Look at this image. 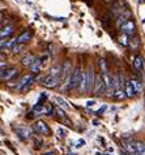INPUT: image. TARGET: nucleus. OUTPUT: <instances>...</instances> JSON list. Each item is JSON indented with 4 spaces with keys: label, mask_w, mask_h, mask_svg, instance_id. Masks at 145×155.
Masks as SVG:
<instances>
[{
    "label": "nucleus",
    "mask_w": 145,
    "mask_h": 155,
    "mask_svg": "<svg viewBox=\"0 0 145 155\" xmlns=\"http://www.w3.org/2000/svg\"><path fill=\"white\" fill-rule=\"evenodd\" d=\"M94 82H96L94 72H93V69H89L85 73H83V81H81L80 85V90L83 93H89L94 87Z\"/></svg>",
    "instance_id": "f257e3e1"
},
{
    "label": "nucleus",
    "mask_w": 145,
    "mask_h": 155,
    "mask_svg": "<svg viewBox=\"0 0 145 155\" xmlns=\"http://www.w3.org/2000/svg\"><path fill=\"white\" fill-rule=\"evenodd\" d=\"M81 81H83V73L80 72V69H75L72 72L69 80H68V86H67L68 90H75L80 87Z\"/></svg>",
    "instance_id": "f03ea898"
},
{
    "label": "nucleus",
    "mask_w": 145,
    "mask_h": 155,
    "mask_svg": "<svg viewBox=\"0 0 145 155\" xmlns=\"http://www.w3.org/2000/svg\"><path fill=\"white\" fill-rule=\"evenodd\" d=\"M33 81H34V76L33 74L24 76L22 78H21V81L19 82V85H17V90H19V91H24V90H26L29 86L33 84Z\"/></svg>",
    "instance_id": "7ed1b4c3"
},
{
    "label": "nucleus",
    "mask_w": 145,
    "mask_h": 155,
    "mask_svg": "<svg viewBox=\"0 0 145 155\" xmlns=\"http://www.w3.org/2000/svg\"><path fill=\"white\" fill-rule=\"evenodd\" d=\"M93 91H94V94H98V95H102V94L107 93V89H106L105 82L101 77H97V80L94 82V87H93Z\"/></svg>",
    "instance_id": "20e7f679"
},
{
    "label": "nucleus",
    "mask_w": 145,
    "mask_h": 155,
    "mask_svg": "<svg viewBox=\"0 0 145 155\" xmlns=\"http://www.w3.org/2000/svg\"><path fill=\"white\" fill-rule=\"evenodd\" d=\"M34 130L38 134H42V136H49L50 134V128L46 125V123L43 121H37L34 124Z\"/></svg>",
    "instance_id": "39448f33"
},
{
    "label": "nucleus",
    "mask_w": 145,
    "mask_h": 155,
    "mask_svg": "<svg viewBox=\"0 0 145 155\" xmlns=\"http://www.w3.org/2000/svg\"><path fill=\"white\" fill-rule=\"evenodd\" d=\"M59 81H60V78H58V77H54V76L49 74L47 77H45V80H43V86H46V87H49V89L56 87L58 84H59Z\"/></svg>",
    "instance_id": "423d86ee"
},
{
    "label": "nucleus",
    "mask_w": 145,
    "mask_h": 155,
    "mask_svg": "<svg viewBox=\"0 0 145 155\" xmlns=\"http://www.w3.org/2000/svg\"><path fill=\"white\" fill-rule=\"evenodd\" d=\"M135 30H136V26H135V22L132 20H128L126 24L122 25V31L127 34V35H132V34H135Z\"/></svg>",
    "instance_id": "0eeeda50"
},
{
    "label": "nucleus",
    "mask_w": 145,
    "mask_h": 155,
    "mask_svg": "<svg viewBox=\"0 0 145 155\" xmlns=\"http://www.w3.org/2000/svg\"><path fill=\"white\" fill-rule=\"evenodd\" d=\"M102 80H103V82H105V86H106V89H107V91L115 90V80L109 74V73H105V74L102 76Z\"/></svg>",
    "instance_id": "6e6552de"
},
{
    "label": "nucleus",
    "mask_w": 145,
    "mask_h": 155,
    "mask_svg": "<svg viewBox=\"0 0 145 155\" xmlns=\"http://www.w3.org/2000/svg\"><path fill=\"white\" fill-rule=\"evenodd\" d=\"M124 91H126L127 98H133L136 94H137V91H136L133 84H132V81H128V82H126V85H124Z\"/></svg>",
    "instance_id": "1a4fd4ad"
},
{
    "label": "nucleus",
    "mask_w": 145,
    "mask_h": 155,
    "mask_svg": "<svg viewBox=\"0 0 145 155\" xmlns=\"http://www.w3.org/2000/svg\"><path fill=\"white\" fill-rule=\"evenodd\" d=\"M16 74H17V69H16V68H9V69H7L5 72H4L3 77H2L0 80H3V81H9V80L13 78Z\"/></svg>",
    "instance_id": "9d476101"
},
{
    "label": "nucleus",
    "mask_w": 145,
    "mask_h": 155,
    "mask_svg": "<svg viewBox=\"0 0 145 155\" xmlns=\"http://www.w3.org/2000/svg\"><path fill=\"white\" fill-rule=\"evenodd\" d=\"M124 149L127 150V153H128V154L136 155V142L124 141Z\"/></svg>",
    "instance_id": "9b49d317"
},
{
    "label": "nucleus",
    "mask_w": 145,
    "mask_h": 155,
    "mask_svg": "<svg viewBox=\"0 0 145 155\" xmlns=\"http://www.w3.org/2000/svg\"><path fill=\"white\" fill-rule=\"evenodd\" d=\"M33 112H34V115H46V114L49 115V112H50V107L47 108V107H43L42 104H37L35 107H34Z\"/></svg>",
    "instance_id": "f8f14e48"
},
{
    "label": "nucleus",
    "mask_w": 145,
    "mask_h": 155,
    "mask_svg": "<svg viewBox=\"0 0 145 155\" xmlns=\"http://www.w3.org/2000/svg\"><path fill=\"white\" fill-rule=\"evenodd\" d=\"M32 39V33L30 31H25L22 33L20 37H17V42H19V45H24V43H26Z\"/></svg>",
    "instance_id": "ddd939ff"
},
{
    "label": "nucleus",
    "mask_w": 145,
    "mask_h": 155,
    "mask_svg": "<svg viewBox=\"0 0 145 155\" xmlns=\"http://www.w3.org/2000/svg\"><path fill=\"white\" fill-rule=\"evenodd\" d=\"M16 130H17V133H19V136L21 137V138H24V140L30 137V130H29L26 127H19Z\"/></svg>",
    "instance_id": "4468645a"
},
{
    "label": "nucleus",
    "mask_w": 145,
    "mask_h": 155,
    "mask_svg": "<svg viewBox=\"0 0 145 155\" xmlns=\"http://www.w3.org/2000/svg\"><path fill=\"white\" fill-rule=\"evenodd\" d=\"M12 33H13V26L8 25V26H4L2 30H0V37H2V38H7V37L12 35Z\"/></svg>",
    "instance_id": "2eb2a0df"
},
{
    "label": "nucleus",
    "mask_w": 145,
    "mask_h": 155,
    "mask_svg": "<svg viewBox=\"0 0 145 155\" xmlns=\"http://www.w3.org/2000/svg\"><path fill=\"white\" fill-rule=\"evenodd\" d=\"M55 102H56L60 107H63V108H66V110H69V108H71V104H69V103H68L64 98H62V97H59V95L55 97Z\"/></svg>",
    "instance_id": "dca6fc26"
},
{
    "label": "nucleus",
    "mask_w": 145,
    "mask_h": 155,
    "mask_svg": "<svg viewBox=\"0 0 145 155\" xmlns=\"http://www.w3.org/2000/svg\"><path fill=\"white\" fill-rule=\"evenodd\" d=\"M34 63H35V58H34L33 55H26V56L22 59V65H25V67H32Z\"/></svg>",
    "instance_id": "f3484780"
},
{
    "label": "nucleus",
    "mask_w": 145,
    "mask_h": 155,
    "mask_svg": "<svg viewBox=\"0 0 145 155\" xmlns=\"http://www.w3.org/2000/svg\"><path fill=\"white\" fill-rule=\"evenodd\" d=\"M127 95H126V91L124 90H122V89H118V90H115L114 94H113V98L114 99H116V101H123Z\"/></svg>",
    "instance_id": "a211bd4d"
},
{
    "label": "nucleus",
    "mask_w": 145,
    "mask_h": 155,
    "mask_svg": "<svg viewBox=\"0 0 145 155\" xmlns=\"http://www.w3.org/2000/svg\"><path fill=\"white\" fill-rule=\"evenodd\" d=\"M136 155H145V143L136 142Z\"/></svg>",
    "instance_id": "6ab92c4d"
},
{
    "label": "nucleus",
    "mask_w": 145,
    "mask_h": 155,
    "mask_svg": "<svg viewBox=\"0 0 145 155\" xmlns=\"http://www.w3.org/2000/svg\"><path fill=\"white\" fill-rule=\"evenodd\" d=\"M133 65L137 71H141L143 67H144V61H143V58L141 56H136L135 58V61H133Z\"/></svg>",
    "instance_id": "aec40b11"
},
{
    "label": "nucleus",
    "mask_w": 145,
    "mask_h": 155,
    "mask_svg": "<svg viewBox=\"0 0 145 155\" xmlns=\"http://www.w3.org/2000/svg\"><path fill=\"white\" fill-rule=\"evenodd\" d=\"M119 42H120L123 46H128V45H130V42H128V35L123 33L122 35L119 37Z\"/></svg>",
    "instance_id": "412c9836"
},
{
    "label": "nucleus",
    "mask_w": 145,
    "mask_h": 155,
    "mask_svg": "<svg viewBox=\"0 0 145 155\" xmlns=\"http://www.w3.org/2000/svg\"><path fill=\"white\" fill-rule=\"evenodd\" d=\"M56 133H58V136H59V137H62V138H64V137L68 134L67 129H64L63 127H58V129H56Z\"/></svg>",
    "instance_id": "4be33fe9"
},
{
    "label": "nucleus",
    "mask_w": 145,
    "mask_h": 155,
    "mask_svg": "<svg viewBox=\"0 0 145 155\" xmlns=\"http://www.w3.org/2000/svg\"><path fill=\"white\" fill-rule=\"evenodd\" d=\"M128 17H130V13H128V12H126V13L123 15V16H120V17H119V20H118V25L126 24L127 21H128V20H127V18H128Z\"/></svg>",
    "instance_id": "5701e85b"
},
{
    "label": "nucleus",
    "mask_w": 145,
    "mask_h": 155,
    "mask_svg": "<svg viewBox=\"0 0 145 155\" xmlns=\"http://www.w3.org/2000/svg\"><path fill=\"white\" fill-rule=\"evenodd\" d=\"M41 63L42 61H39V60H35V63L32 65V69H33V73H38L41 71Z\"/></svg>",
    "instance_id": "b1692460"
},
{
    "label": "nucleus",
    "mask_w": 145,
    "mask_h": 155,
    "mask_svg": "<svg viewBox=\"0 0 145 155\" xmlns=\"http://www.w3.org/2000/svg\"><path fill=\"white\" fill-rule=\"evenodd\" d=\"M132 84H133L135 89H136V91H137V93H140V91H141V89H143V85H141V82H140L139 80H132Z\"/></svg>",
    "instance_id": "393cba45"
},
{
    "label": "nucleus",
    "mask_w": 145,
    "mask_h": 155,
    "mask_svg": "<svg viewBox=\"0 0 145 155\" xmlns=\"http://www.w3.org/2000/svg\"><path fill=\"white\" fill-rule=\"evenodd\" d=\"M99 65H101V69H102V74L107 73V67H106V61H105L103 59L99 60Z\"/></svg>",
    "instance_id": "a878e982"
},
{
    "label": "nucleus",
    "mask_w": 145,
    "mask_h": 155,
    "mask_svg": "<svg viewBox=\"0 0 145 155\" xmlns=\"http://www.w3.org/2000/svg\"><path fill=\"white\" fill-rule=\"evenodd\" d=\"M17 43H19V42H17V38H15V39H12L11 42H8V43H7L5 48H15V46L17 45Z\"/></svg>",
    "instance_id": "bb28decb"
},
{
    "label": "nucleus",
    "mask_w": 145,
    "mask_h": 155,
    "mask_svg": "<svg viewBox=\"0 0 145 155\" xmlns=\"http://www.w3.org/2000/svg\"><path fill=\"white\" fill-rule=\"evenodd\" d=\"M85 145V140H83V138H80V140H77L76 141V147L77 149H80V147H83V146Z\"/></svg>",
    "instance_id": "cd10ccee"
},
{
    "label": "nucleus",
    "mask_w": 145,
    "mask_h": 155,
    "mask_svg": "<svg viewBox=\"0 0 145 155\" xmlns=\"http://www.w3.org/2000/svg\"><path fill=\"white\" fill-rule=\"evenodd\" d=\"M96 103H97L96 99H90V101H86L85 106H86V107H93V106H96Z\"/></svg>",
    "instance_id": "c85d7f7f"
},
{
    "label": "nucleus",
    "mask_w": 145,
    "mask_h": 155,
    "mask_svg": "<svg viewBox=\"0 0 145 155\" xmlns=\"http://www.w3.org/2000/svg\"><path fill=\"white\" fill-rule=\"evenodd\" d=\"M106 110H107V106H106V104H105V106H102V107H101V108H99V110H98V111H97V114H98V115H102V114H103V112H105V111H106Z\"/></svg>",
    "instance_id": "c756f323"
},
{
    "label": "nucleus",
    "mask_w": 145,
    "mask_h": 155,
    "mask_svg": "<svg viewBox=\"0 0 145 155\" xmlns=\"http://www.w3.org/2000/svg\"><path fill=\"white\" fill-rule=\"evenodd\" d=\"M58 115H59V116H60V117H62V119H66V114H64V112H63V111H62V110H58Z\"/></svg>",
    "instance_id": "7c9ffc66"
},
{
    "label": "nucleus",
    "mask_w": 145,
    "mask_h": 155,
    "mask_svg": "<svg viewBox=\"0 0 145 155\" xmlns=\"http://www.w3.org/2000/svg\"><path fill=\"white\" fill-rule=\"evenodd\" d=\"M21 48H22V46H21V45H20V46H16L15 48H13V51H15V52H20Z\"/></svg>",
    "instance_id": "2f4dec72"
},
{
    "label": "nucleus",
    "mask_w": 145,
    "mask_h": 155,
    "mask_svg": "<svg viewBox=\"0 0 145 155\" xmlns=\"http://www.w3.org/2000/svg\"><path fill=\"white\" fill-rule=\"evenodd\" d=\"M5 46H7V41H4V39L0 41V48H2V47H5Z\"/></svg>",
    "instance_id": "473e14b6"
},
{
    "label": "nucleus",
    "mask_w": 145,
    "mask_h": 155,
    "mask_svg": "<svg viewBox=\"0 0 145 155\" xmlns=\"http://www.w3.org/2000/svg\"><path fill=\"white\" fill-rule=\"evenodd\" d=\"M7 65V63L5 61H2V60H0V69H2V68H4Z\"/></svg>",
    "instance_id": "72a5a7b5"
},
{
    "label": "nucleus",
    "mask_w": 145,
    "mask_h": 155,
    "mask_svg": "<svg viewBox=\"0 0 145 155\" xmlns=\"http://www.w3.org/2000/svg\"><path fill=\"white\" fill-rule=\"evenodd\" d=\"M93 125H94V127H98V125H99V123H98L97 120H93Z\"/></svg>",
    "instance_id": "f704fd0d"
},
{
    "label": "nucleus",
    "mask_w": 145,
    "mask_h": 155,
    "mask_svg": "<svg viewBox=\"0 0 145 155\" xmlns=\"http://www.w3.org/2000/svg\"><path fill=\"white\" fill-rule=\"evenodd\" d=\"M43 155H55V154L54 153H45Z\"/></svg>",
    "instance_id": "c9c22d12"
},
{
    "label": "nucleus",
    "mask_w": 145,
    "mask_h": 155,
    "mask_svg": "<svg viewBox=\"0 0 145 155\" xmlns=\"http://www.w3.org/2000/svg\"><path fill=\"white\" fill-rule=\"evenodd\" d=\"M2 20H3V13L0 12V21H2Z\"/></svg>",
    "instance_id": "e433bc0d"
},
{
    "label": "nucleus",
    "mask_w": 145,
    "mask_h": 155,
    "mask_svg": "<svg viewBox=\"0 0 145 155\" xmlns=\"http://www.w3.org/2000/svg\"><path fill=\"white\" fill-rule=\"evenodd\" d=\"M105 155H114V154H111V153H109V154H105Z\"/></svg>",
    "instance_id": "4c0bfd02"
},
{
    "label": "nucleus",
    "mask_w": 145,
    "mask_h": 155,
    "mask_svg": "<svg viewBox=\"0 0 145 155\" xmlns=\"http://www.w3.org/2000/svg\"><path fill=\"white\" fill-rule=\"evenodd\" d=\"M69 155H76V154H73V153H72V154H69Z\"/></svg>",
    "instance_id": "58836bf2"
},
{
    "label": "nucleus",
    "mask_w": 145,
    "mask_h": 155,
    "mask_svg": "<svg viewBox=\"0 0 145 155\" xmlns=\"http://www.w3.org/2000/svg\"><path fill=\"white\" fill-rule=\"evenodd\" d=\"M122 155H127V154H122Z\"/></svg>",
    "instance_id": "ea45409f"
}]
</instances>
